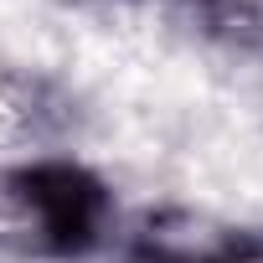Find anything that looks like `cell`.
<instances>
[{
	"mask_svg": "<svg viewBox=\"0 0 263 263\" xmlns=\"http://www.w3.org/2000/svg\"><path fill=\"white\" fill-rule=\"evenodd\" d=\"M135 263H201V258H186V253H165V248H155V253H140ZM212 263V258H206Z\"/></svg>",
	"mask_w": 263,
	"mask_h": 263,
	"instance_id": "cell-3",
	"label": "cell"
},
{
	"mask_svg": "<svg viewBox=\"0 0 263 263\" xmlns=\"http://www.w3.org/2000/svg\"><path fill=\"white\" fill-rule=\"evenodd\" d=\"M0 201H6V222L21 253H47V258H83L103 242L114 201L108 186L72 165V160H36L16 176L0 181Z\"/></svg>",
	"mask_w": 263,
	"mask_h": 263,
	"instance_id": "cell-1",
	"label": "cell"
},
{
	"mask_svg": "<svg viewBox=\"0 0 263 263\" xmlns=\"http://www.w3.org/2000/svg\"><path fill=\"white\" fill-rule=\"evenodd\" d=\"M212 263H263V237H232Z\"/></svg>",
	"mask_w": 263,
	"mask_h": 263,
	"instance_id": "cell-2",
	"label": "cell"
}]
</instances>
